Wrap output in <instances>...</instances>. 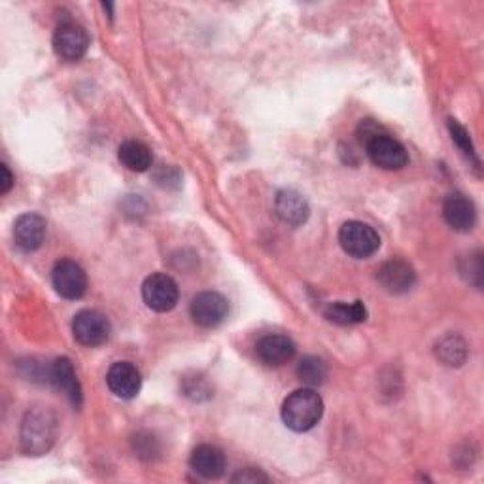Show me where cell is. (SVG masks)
Wrapping results in <instances>:
<instances>
[{
	"label": "cell",
	"mask_w": 484,
	"mask_h": 484,
	"mask_svg": "<svg viewBox=\"0 0 484 484\" xmlns=\"http://www.w3.org/2000/svg\"><path fill=\"white\" fill-rule=\"evenodd\" d=\"M324 416V401L312 388L291 392L282 403V420L291 432H309Z\"/></svg>",
	"instance_id": "cell-1"
},
{
	"label": "cell",
	"mask_w": 484,
	"mask_h": 484,
	"mask_svg": "<svg viewBox=\"0 0 484 484\" xmlns=\"http://www.w3.org/2000/svg\"><path fill=\"white\" fill-rule=\"evenodd\" d=\"M21 448L29 456L46 454L58 439V418L53 411L38 407L25 415L21 424Z\"/></svg>",
	"instance_id": "cell-2"
},
{
	"label": "cell",
	"mask_w": 484,
	"mask_h": 484,
	"mask_svg": "<svg viewBox=\"0 0 484 484\" xmlns=\"http://www.w3.org/2000/svg\"><path fill=\"white\" fill-rule=\"evenodd\" d=\"M341 248L356 259H367L381 248V237L371 226L352 220L342 224L339 231Z\"/></svg>",
	"instance_id": "cell-3"
},
{
	"label": "cell",
	"mask_w": 484,
	"mask_h": 484,
	"mask_svg": "<svg viewBox=\"0 0 484 484\" xmlns=\"http://www.w3.org/2000/svg\"><path fill=\"white\" fill-rule=\"evenodd\" d=\"M365 150L373 165L381 167L384 171H401L409 163V153L399 141H395L392 134L381 132L365 142Z\"/></svg>",
	"instance_id": "cell-4"
},
{
	"label": "cell",
	"mask_w": 484,
	"mask_h": 484,
	"mask_svg": "<svg viewBox=\"0 0 484 484\" xmlns=\"http://www.w3.org/2000/svg\"><path fill=\"white\" fill-rule=\"evenodd\" d=\"M51 282L56 291L65 300H82L88 291V275L72 259H61L51 271Z\"/></svg>",
	"instance_id": "cell-5"
},
{
	"label": "cell",
	"mask_w": 484,
	"mask_h": 484,
	"mask_svg": "<svg viewBox=\"0 0 484 484\" xmlns=\"http://www.w3.org/2000/svg\"><path fill=\"white\" fill-rule=\"evenodd\" d=\"M110 321L99 310H79L72 320L74 339L84 346H100L110 337Z\"/></svg>",
	"instance_id": "cell-6"
},
{
	"label": "cell",
	"mask_w": 484,
	"mask_h": 484,
	"mask_svg": "<svg viewBox=\"0 0 484 484\" xmlns=\"http://www.w3.org/2000/svg\"><path fill=\"white\" fill-rule=\"evenodd\" d=\"M190 314L197 326L212 330L226 321L229 314V303L218 291H203L194 298L190 305Z\"/></svg>",
	"instance_id": "cell-7"
},
{
	"label": "cell",
	"mask_w": 484,
	"mask_h": 484,
	"mask_svg": "<svg viewBox=\"0 0 484 484\" xmlns=\"http://www.w3.org/2000/svg\"><path fill=\"white\" fill-rule=\"evenodd\" d=\"M180 298L178 284L163 273L150 275L142 284V300L148 309L155 312H169L176 307Z\"/></svg>",
	"instance_id": "cell-8"
},
{
	"label": "cell",
	"mask_w": 484,
	"mask_h": 484,
	"mask_svg": "<svg viewBox=\"0 0 484 484\" xmlns=\"http://www.w3.org/2000/svg\"><path fill=\"white\" fill-rule=\"evenodd\" d=\"M53 49L65 61H79L89 49V37L82 25L65 21L53 35Z\"/></svg>",
	"instance_id": "cell-9"
},
{
	"label": "cell",
	"mask_w": 484,
	"mask_h": 484,
	"mask_svg": "<svg viewBox=\"0 0 484 484\" xmlns=\"http://www.w3.org/2000/svg\"><path fill=\"white\" fill-rule=\"evenodd\" d=\"M106 386L120 399H132L142 388V374L129 362H116L106 373Z\"/></svg>",
	"instance_id": "cell-10"
},
{
	"label": "cell",
	"mask_w": 484,
	"mask_h": 484,
	"mask_svg": "<svg viewBox=\"0 0 484 484\" xmlns=\"http://www.w3.org/2000/svg\"><path fill=\"white\" fill-rule=\"evenodd\" d=\"M379 279L381 286L394 295H401V293H407L413 289V286L416 284V273L415 268L403 259H390L386 261L381 268H379Z\"/></svg>",
	"instance_id": "cell-11"
},
{
	"label": "cell",
	"mask_w": 484,
	"mask_h": 484,
	"mask_svg": "<svg viewBox=\"0 0 484 484\" xmlns=\"http://www.w3.org/2000/svg\"><path fill=\"white\" fill-rule=\"evenodd\" d=\"M47 224L38 214H23L14 224V240L16 245L25 252L38 250L46 240Z\"/></svg>",
	"instance_id": "cell-12"
},
{
	"label": "cell",
	"mask_w": 484,
	"mask_h": 484,
	"mask_svg": "<svg viewBox=\"0 0 484 484\" xmlns=\"http://www.w3.org/2000/svg\"><path fill=\"white\" fill-rule=\"evenodd\" d=\"M258 358L268 367H280L295 356V342L288 335L268 333L256 344Z\"/></svg>",
	"instance_id": "cell-13"
},
{
	"label": "cell",
	"mask_w": 484,
	"mask_h": 484,
	"mask_svg": "<svg viewBox=\"0 0 484 484\" xmlns=\"http://www.w3.org/2000/svg\"><path fill=\"white\" fill-rule=\"evenodd\" d=\"M443 218L454 231L468 233L477 224V210L464 194H450L443 203Z\"/></svg>",
	"instance_id": "cell-14"
},
{
	"label": "cell",
	"mask_w": 484,
	"mask_h": 484,
	"mask_svg": "<svg viewBox=\"0 0 484 484\" xmlns=\"http://www.w3.org/2000/svg\"><path fill=\"white\" fill-rule=\"evenodd\" d=\"M275 212L286 226L300 227L309 220L310 206L301 194L293 190H282L277 194Z\"/></svg>",
	"instance_id": "cell-15"
},
{
	"label": "cell",
	"mask_w": 484,
	"mask_h": 484,
	"mask_svg": "<svg viewBox=\"0 0 484 484\" xmlns=\"http://www.w3.org/2000/svg\"><path fill=\"white\" fill-rule=\"evenodd\" d=\"M47 383H51L58 390L65 392L74 407L82 405V386H79L74 365L68 358H58L56 362L49 363Z\"/></svg>",
	"instance_id": "cell-16"
},
{
	"label": "cell",
	"mask_w": 484,
	"mask_h": 484,
	"mask_svg": "<svg viewBox=\"0 0 484 484\" xmlns=\"http://www.w3.org/2000/svg\"><path fill=\"white\" fill-rule=\"evenodd\" d=\"M192 469L205 479H220L226 473L227 458L222 448L214 445H199L190 458Z\"/></svg>",
	"instance_id": "cell-17"
},
{
	"label": "cell",
	"mask_w": 484,
	"mask_h": 484,
	"mask_svg": "<svg viewBox=\"0 0 484 484\" xmlns=\"http://www.w3.org/2000/svg\"><path fill=\"white\" fill-rule=\"evenodd\" d=\"M436 356L447 367H460L468 360V342L456 333L443 335L436 342Z\"/></svg>",
	"instance_id": "cell-18"
},
{
	"label": "cell",
	"mask_w": 484,
	"mask_h": 484,
	"mask_svg": "<svg viewBox=\"0 0 484 484\" xmlns=\"http://www.w3.org/2000/svg\"><path fill=\"white\" fill-rule=\"evenodd\" d=\"M118 157L121 165L132 173H146L152 167V152L144 142L127 141L120 146Z\"/></svg>",
	"instance_id": "cell-19"
},
{
	"label": "cell",
	"mask_w": 484,
	"mask_h": 484,
	"mask_svg": "<svg viewBox=\"0 0 484 484\" xmlns=\"http://www.w3.org/2000/svg\"><path fill=\"white\" fill-rule=\"evenodd\" d=\"M324 316L333 321V324L339 326H354V324H362L367 318V309L362 301H354V303H331L326 307Z\"/></svg>",
	"instance_id": "cell-20"
},
{
	"label": "cell",
	"mask_w": 484,
	"mask_h": 484,
	"mask_svg": "<svg viewBox=\"0 0 484 484\" xmlns=\"http://www.w3.org/2000/svg\"><path fill=\"white\" fill-rule=\"evenodd\" d=\"M298 376L309 386H320L328 379V365L316 356H307L298 365Z\"/></svg>",
	"instance_id": "cell-21"
},
{
	"label": "cell",
	"mask_w": 484,
	"mask_h": 484,
	"mask_svg": "<svg viewBox=\"0 0 484 484\" xmlns=\"http://www.w3.org/2000/svg\"><path fill=\"white\" fill-rule=\"evenodd\" d=\"M448 131H450V137H452L454 144L458 146V148L462 150V153H464L468 159H471L473 163H475V167L479 169V167H480V161H479V157H477V153H475V148H473V142H471V139H469L468 129H466L464 125H460L456 120L450 118V120H448Z\"/></svg>",
	"instance_id": "cell-22"
},
{
	"label": "cell",
	"mask_w": 484,
	"mask_h": 484,
	"mask_svg": "<svg viewBox=\"0 0 484 484\" xmlns=\"http://www.w3.org/2000/svg\"><path fill=\"white\" fill-rule=\"evenodd\" d=\"M182 390L184 394L194 399V401H203V399H208L212 395L208 384L205 379H201V376H185L184 379V384H182Z\"/></svg>",
	"instance_id": "cell-23"
},
{
	"label": "cell",
	"mask_w": 484,
	"mask_h": 484,
	"mask_svg": "<svg viewBox=\"0 0 484 484\" xmlns=\"http://www.w3.org/2000/svg\"><path fill=\"white\" fill-rule=\"evenodd\" d=\"M134 443V452H137L141 458H146V460H152L153 456H157L159 452V445H157V439L150 434H139L134 436L132 439Z\"/></svg>",
	"instance_id": "cell-24"
},
{
	"label": "cell",
	"mask_w": 484,
	"mask_h": 484,
	"mask_svg": "<svg viewBox=\"0 0 484 484\" xmlns=\"http://www.w3.org/2000/svg\"><path fill=\"white\" fill-rule=\"evenodd\" d=\"M462 273L468 277L469 282H473L475 286H480V279H482V259L480 254L469 256L468 259V267H462Z\"/></svg>",
	"instance_id": "cell-25"
},
{
	"label": "cell",
	"mask_w": 484,
	"mask_h": 484,
	"mask_svg": "<svg viewBox=\"0 0 484 484\" xmlns=\"http://www.w3.org/2000/svg\"><path fill=\"white\" fill-rule=\"evenodd\" d=\"M231 480L233 482H242V484H258V482H268V477L265 473H261L259 469L248 468V469L238 471Z\"/></svg>",
	"instance_id": "cell-26"
},
{
	"label": "cell",
	"mask_w": 484,
	"mask_h": 484,
	"mask_svg": "<svg viewBox=\"0 0 484 484\" xmlns=\"http://www.w3.org/2000/svg\"><path fill=\"white\" fill-rule=\"evenodd\" d=\"M0 173H3V180H0V194L6 195L10 190H12V185H14V176L8 169V165H0Z\"/></svg>",
	"instance_id": "cell-27"
}]
</instances>
